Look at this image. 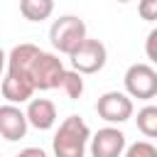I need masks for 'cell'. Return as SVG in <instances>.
Listing matches in <instances>:
<instances>
[{"label": "cell", "instance_id": "20", "mask_svg": "<svg viewBox=\"0 0 157 157\" xmlns=\"http://www.w3.org/2000/svg\"><path fill=\"white\" fill-rule=\"evenodd\" d=\"M115 2H130V0H115Z\"/></svg>", "mask_w": 157, "mask_h": 157}, {"label": "cell", "instance_id": "19", "mask_svg": "<svg viewBox=\"0 0 157 157\" xmlns=\"http://www.w3.org/2000/svg\"><path fill=\"white\" fill-rule=\"evenodd\" d=\"M5 64H7V54L0 49V74H2V69H5Z\"/></svg>", "mask_w": 157, "mask_h": 157}, {"label": "cell", "instance_id": "3", "mask_svg": "<svg viewBox=\"0 0 157 157\" xmlns=\"http://www.w3.org/2000/svg\"><path fill=\"white\" fill-rule=\"evenodd\" d=\"M64 74V64L56 54H49V52H39V56L34 59L27 78L32 83L34 91H52V88H59V78Z\"/></svg>", "mask_w": 157, "mask_h": 157}, {"label": "cell", "instance_id": "4", "mask_svg": "<svg viewBox=\"0 0 157 157\" xmlns=\"http://www.w3.org/2000/svg\"><path fill=\"white\" fill-rule=\"evenodd\" d=\"M69 59H71V69L83 76V74H96V71H101V69L105 66L108 52H105V44H103L101 39L86 37V39L69 54Z\"/></svg>", "mask_w": 157, "mask_h": 157}, {"label": "cell", "instance_id": "18", "mask_svg": "<svg viewBox=\"0 0 157 157\" xmlns=\"http://www.w3.org/2000/svg\"><path fill=\"white\" fill-rule=\"evenodd\" d=\"M155 39H157V29H152V32L147 34V59H150V61L157 59V54H155Z\"/></svg>", "mask_w": 157, "mask_h": 157}, {"label": "cell", "instance_id": "11", "mask_svg": "<svg viewBox=\"0 0 157 157\" xmlns=\"http://www.w3.org/2000/svg\"><path fill=\"white\" fill-rule=\"evenodd\" d=\"M32 93H34V88H32V83H29L27 76L7 74V76L2 78V96L7 98V103H12V105L25 103V101L32 98Z\"/></svg>", "mask_w": 157, "mask_h": 157}, {"label": "cell", "instance_id": "15", "mask_svg": "<svg viewBox=\"0 0 157 157\" xmlns=\"http://www.w3.org/2000/svg\"><path fill=\"white\" fill-rule=\"evenodd\" d=\"M123 157H157V147L147 140H137V142L125 147Z\"/></svg>", "mask_w": 157, "mask_h": 157}, {"label": "cell", "instance_id": "9", "mask_svg": "<svg viewBox=\"0 0 157 157\" xmlns=\"http://www.w3.org/2000/svg\"><path fill=\"white\" fill-rule=\"evenodd\" d=\"M25 118H27V125L37 130H49L56 123V105L49 98H29Z\"/></svg>", "mask_w": 157, "mask_h": 157}, {"label": "cell", "instance_id": "14", "mask_svg": "<svg viewBox=\"0 0 157 157\" xmlns=\"http://www.w3.org/2000/svg\"><path fill=\"white\" fill-rule=\"evenodd\" d=\"M137 130L145 137L157 135V105H145L137 110Z\"/></svg>", "mask_w": 157, "mask_h": 157}, {"label": "cell", "instance_id": "6", "mask_svg": "<svg viewBox=\"0 0 157 157\" xmlns=\"http://www.w3.org/2000/svg\"><path fill=\"white\" fill-rule=\"evenodd\" d=\"M132 110H135L132 98L123 91H105L96 101V113L105 123H125L132 118Z\"/></svg>", "mask_w": 157, "mask_h": 157}, {"label": "cell", "instance_id": "1", "mask_svg": "<svg viewBox=\"0 0 157 157\" xmlns=\"http://www.w3.org/2000/svg\"><path fill=\"white\" fill-rule=\"evenodd\" d=\"M88 137H91V128L83 123L81 115L64 118L52 140L54 157H83L88 147Z\"/></svg>", "mask_w": 157, "mask_h": 157}, {"label": "cell", "instance_id": "17", "mask_svg": "<svg viewBox=\"0 0 157 157\" xmlns=\"http://www.w3.org/2000/svg\"><path fill=\"white\" fill-rule=\"evenodd\" d=\"M15 157H47V152H44L42 147H25V150H20Z\"/></svg>", "mask_w": 157, "mask_h": 157}, {"label": "cell", "instance_id": "7", "mask_svg": "<svg viewBox=\"0 0 157 157\" xmlns=\"http://www.w3.org/2000/svg\"><path fill=\"white\" fill-rule=\"evenodd\" d=\"M91 142V155L93 157H123L128 142H125V132L108 125V128H101L93 137H88Z\"/></svg>", "mask_w": 157, "mask_h": 157}, {"label": "cell", "instance_id": "2", "mask_svg": "<svg viewBox=\"0 0 157 157\" xmlns=\"http://www.w3.org/2000/svg\"><path fill=\"white\" fill-rule=\"evenodd\" d=\"M86 37V22L76 15H61L49 27V42L61 54H71Z\"/></svg>", "mask_w": 157, "mask_h": 157}, {"label": "cell", "instance_id": "16", "mask_svg": "<svg viewBox=\"0 0 157 157\" xmlns=\"http://www.w3.org/2000/svg\"><path fill=\"white\" fill-rule=\"evenodd\" d=\"M137 12H140V17H142V20L155 22V20H157V0H140Z\"/></svg>", "mask_w": 157, "mask_h": 157}, {"label": "cell", "instance_id": "10", "mask_svg": "<svg viewBox=\"0 0 157 157\" xmlns=\"http://www.w3.org/2000/svg\"><path fill=\"white\" fill-rule=\"evenodd\" d=\"M39 47L37 44H29V42H22V44H17V47H12L10 49V54H7V74H17V76H27L29 74V69H32V64H34V59L39 56Z\"/></svg>", "mask_w": 157, "mask_h": 157}, {"label": "cell", "instance_id": "13", "mask_svg": "<svg viewBox=\"0 0 157 157\" xmlns=\"http://www.w3.org/2000/svg\"><path fill=\"white\" fill-rule=\"evenodd\" d=\"M59 88L66 93V98L76 101V98H81V93H83V76L76 74L74 69H64V74H61V78H59Z\"/></svg>", "mask_w": 157, "mask_h": 157}, {"label": "cell", "instance_id": "8", "mask_svg": "<svg viewBox=\"0 0 157 157\" xmlns=\"http://www.w3.org/2000/svg\"><path fill=\"white\" fill-rule=\"evenodd\" d=\"M27 118L25 110H20L17 105L7 103L0 105V137H5L7 142H17L27 135Z\"/></svg>", "mask_w": 157, "mask_h": 157}, {"label": "cell", "instance_id": "12", "mask_svg": "<svg viewBox=\"0 0 157 157\" xmlns=\"http://www.w3.org/2000/svg\"><path fill=\"white\" fill-rule=\"evenodd\" d=\"M20 12L29 22H42L54 12V0H20Z\"/></svg>", "mask_w": 157, "mask_h": 157}, {"label": "cell", "instance_id": "5", "mask_svg": "<svg viewBox=\"0 0 157 157\" xmlns=\"http://www.w3.org/2000/svg\"><path fill=\"white\" fill-rule=\"evenodd\" d=\"M125 93L137 101H150L157 96V71L150 64H132L125 71Z\"/></svg>", "mask_w": 157, "mask_h": 157}]
</instances>
